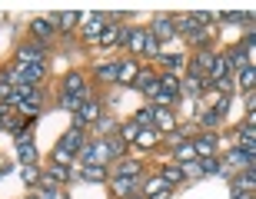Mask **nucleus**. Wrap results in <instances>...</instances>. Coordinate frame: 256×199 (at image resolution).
Wrapping results in <instances>:
<instances>
[{"label":"nucleus","mask_w":256,"mask_h":199,"mask_svg":"<svg viewBox=\"0 0 256 199\" xmlns=\"http://www.w3.org/2000/svg\"><path fill=\"white\" fill-rule=\"evenodd\" d=\"M84 130L80 126H70V130L60 136V143L54 146V163H60V166H66V163H74V156L80 153V146H84Z\"/></svg>","instance_id":"1"},{"label":"nucleus","mask_w":256,"mask_h":199,"mask_svg":"<svg viewBox=\"0 0 256 199\" xmlns=\"http://www.w3.org/2000/svg\"><path fill=\"white\" fill-rule=\"evenodd\" d=\"M80 23H84V40L96 43V40L104 37V30L110 27V17H106V13H84Z\"/></svg>","instance_id":"2"},{"label":"nucleus","mask_w":256,"mask_h":199,"mask_svg":"<svg viewBox=\"0 0 256 199\" xmlns=\"http://www.w3.org/2000/svg\"><path fill=\"white\" fill-rule=\"evenodd\" d=\"M47 60V47L44 43H24V47L17 50V63H44Z\"/></svg>","instance_id":"3"},{"label":"nucleus","mask_w":256,"mask_h":199,"mask_svg":"<svg viewBox=\"0 0 256 199\" xmlns=\"http://www.w3.org/2000/svg\"><path fill=\"white\" fill-rule=\"evenodd\" d=\"M133 86H136L146 100H153V96H156V90H160V86H156V73H153V70H136Z\"/></svg>","instance_id":"4"},{"label":"nucleus","mask_w":256,"mask_h":199,"mask_svg":"<svg viewBox=\"0 0 256 199\" xmlns=\"http://www.w3.org/2000/svg\"><path fill=\"white\" fill-rule=\"evenodd\" d=\"M96 120H100V103H96V100H86V103L74 113V126H80V130L90 126V123H96Z\"/></svg>","instance_id":"5"},{"label":"nucleus","mask_w":256,"mask_h":199,"mask_svg":"<svg viewBox=\"0 0 256 199\" xmlns=\"http://www.w3.org/2000/svg\"><path fill=\"white\" fill-rule=\"evenodd\" d=\"M153 40H173L176 37V27H173V17H166V13H160V17L153 20V27L146 30Z\"/></svg>","instance_id":"6"},{"label":"nucleus","mask_w":256,"mask_h":199,"mask_svg":"<svg viewBox=\"0 0 256 199\" xmlns=\"http://www.w3.org/2000/svg\"><path fill=\"white\" fill-rule=\"evenodd\" d=\"M124 176H136V180H140V176H143V166H140V160L120 156V160L114 163V180H124Z\"/></svg>","instance_id":"7"},{"label":"nucleus","mask_w":256,"mask_h":199,"mask_svg":"<svg viewBox=\"0 0 256 199\" xmlns=\"http://www.w3.org/2000/svg\"><path fill=\"white\" fill-rule=\"evenodd\" d=\"M17 153H20V163H24V166H37V146L27 140L24 130L17 133Z\"/></svg>","instance_id":"8"},{"label":"nucleus","mask_w":256,"mask_h":199,"mask_svg":"<svg viewBox=\"0 0 256 199\" xmlns=\"http://www.w3.org/2000/svg\"><path fill=\"white\" fill-rule=\"evenodd\" d=\"M193 150H196V160L213 156V153H216V133H203V136H196V140H193Z\"/></svg>","instance_id":"9"},{"label":"nucleus","mask_w":256,"mask_h":199,"mask_svg":"<svg viewBox=\"0 0 256 199\" xmlns=\"http://www.w3.org/2000/svg\"><path fill=\"white\" fill-rule=\"evenodd\" d=\"M153 130L156 133H173L176 130V120H173L170 110H156V106H153Z\"/></svg>","instance_id":"10"},{"label":"nucleus","mask_w":256,"mask_h":199,"mask_svg":"<svg viewBox=\"0 0 256 199\" xmlns=\"http://www.w3.org/2000/svg\"><path fill=\"white\" fill-rule=\"evenodd\" d=\"M203 90H206V76H200V73H190V76L180 83V93H183V96H200Z\"/></svg>","instance_id":"11"},{"label":"nucleus","mask_w":256,"mask_h":199,"mask_svg":"<svg viewBox=\"0 0 256 199\" xmlns=\"http://www.w3.org/2000/svg\"><path fill=\"white\" fill-rule=\"evenodd\" d=\"M30 33H34V40H37V43L50 40V37H54V20H47V17H37L34 23H30Z\"/></svg>","instance_id":"12"},{"label":"nucleus","mask_w":256,"mask_h":199,"mask_svg":"<svg viewBox=\"0 0 256 199\" xmlns=\"http://www.w3.org/2000/svg\"><path fill=\"white\" fill-rule=\"evenodd\" d=\"M173 156H176V166H186V163L196 160V150H193V140H183L173 146Z\"/></svg>","instance_id":"13"},{"label":"nucleus","mask_w":256,"mask_h":199,"mask_svg":"<svg viewBox=\"0 0 256 199\" xmlns=\"http://www.w3.org/2000/svg\"><path fill=\"white\" fill-rule=\"evenodd\" d=\"M213 63H216V53H210V50H200V53H196V63L190 66V73L206 76L210 70H213Z\"/></svg>","instance_id":"14"},{"label":"nucleus","mask_w":256,"mask_h":199,"mask_svg":"<svg viewBox=\"0 0 256 199\" xmlns=\"http://www.w3.org/2000/svg\"><path fill=\"white\" fill-rule=\"evenodd\" d=\"M226 163H233L236 170H256V156L253 153H243V150H233L226 156Z\"/></svg>","instance_id":"15"},{"label":"nucleus","mask_w":256,"mask_h":199,"mask_svg":"<svg viewBox=\"0 0 256 199\" xmlns=\"http://www.w3.org/2000/svg\"><path fill=\"white\" fill-rule=\"evenodd\" d=\"M136 146H143V150H153L156 143H160V133L153 130V126H143V130H136Z\"/></svg>","instance_id":"16"},{"label":"nucleus","mask_w":256,"mask_h":199,"mask_svg":"<svg viewBox=\"0 0 256 199\" xmlns=\"http://www.w3.org/2000/svg\"><path fill=\"white\" fill-rule=\"evenodd\" d=\"M223 60H226V66H236V70H246V66H253V57H250L243 47H236L233 53H226Z\"/></svg>","instance_id":"17"},{"label":"nucleus","mask_w":256,"mask_h":199,"mask_svg":"<svg viewBox=\"0 0 256 199\" xmlns=\"http://www.w3.org/2000/svg\"><path fill=\"white\" fill-rule=\"evenodd\" d=\"M86 100H90V93H86V90H84V93H70V96L60 93V106H64V110H70V113H76Z\"/></svg>","instance_id":"18"},{"label":"nucleus","mask_w":256,"mask_h":199,"mask_svg":"<svg viewBox=\"0 0 256 199\" xmlns=\"http://www.w3.org/2000/svg\"><path fill=\"white\" fill-rule=\"evenodd\" d=\"M86 86H84V76L80 73H66V80H64V86H60V93L64 96H70V93H84Z\"/></svg>","instance_id":"19"},{"label":"nucleus","mask_w":256,"mask_h":199,"mask_svg":"<svg viewBox=\"0 0 256 199\" xmlns=\"http://www.w3.org/2000/svg\"><path fill=\"white\" fill-rule=\"evenodd\" d=\"M160 180L166 183V186H176V183H183L186 176H183V166H163V170H160Z\"/></svg>","instance_id":"20"},{"label":"nucleus","mask_w":256,"mask_h":199,"mask_svg":"<svg viewBox=\"0 0 256 199\" xmlns=\"http://www.w3.org/2000/svg\"><path fill=\"white\" fill-rule=\"evenodd\" d=\"M80 176H84L86 183H106V176H110V173H106V166H84V170H80Z\"/></svg>","instance_id":"21"},{"label":"nucleus","mask_w":256,"mask_h":199,"mask_svg":"<svg viewBox=\"0 0 256 199\" xmlns=\"http://www.w3.org/2000/svg\"><path fill=\"white\" fill-rule=\"evenodd\" d=\"M0 130H14V133H20L17 116H14V106H4V103H0Z\"/></svg>","instance_id":"22"},{"label":"nucleus","mask_w":256,"mask_h":199,"mask_svg":"<svg viewBox=\"0 0 256 199\" xmlns=\"http://www.w3.org/2000/svg\"><path fill=\"white\" fill-rule=\"evenodd\" d=\"M136 186H140V180H136V176H124V180H114V193H116V196H130Z\"/></svg>","instance_id":"23"},{"label":"nucleus","mask_w":256,"mask_h":199,"mask_svg":"<svg viewBox=\"0 0 256 199\" xmlns=\"http://www.w3.org/2000/svg\"><path fill=\"white\" fill-rule=\"evenodd\" d=\"M136 76V60H120V73H116V83H133Z\"/></svg>","instance_id":"24"},{"label":"nucleus","mask_w":256,"mask_h":199,"mask_svg":"<svg viewBox=\"0 0 256 199\" xmlns=\"http://www.w3.org/2000/svg\"><path fill=\"white\" fill-rule=\"evenodd\" d=\"M253 180H256V170H243L236 180H233V190H240V193H243V190L253 193Z\"/></svg>","instance_id":"25"},{"label":"nucleus","mask_w":256,"mask_h":199,"mask_svg":"<svg viewBox=\"0 0 256 199\" xmlns=\"http://www.w3.org/2000/svg\"><path fill=\"white\" fill-rule=\"evenodd\" d=\"M116 73H120V60H114V63H104V66H96V76H100L104 83H110V80L116 83Z\"/></svg>","instance_id":"26"},{"label":"nucleus","mask_w":256,"mask_h":199,"mask_svg":"<svg viewBox=\"0 0 256 199\" xmlns=\"http://www.w3.org/2000/svg\"><path fill=\"white\" fill-rule=\"evenodd\" d=\"M200 123L206 126V133H213V130H216V126H220V123H223V113H220L216 106H213V110H206V113L200 116Z\"/></svg>","instance_id":"27"},{"label":"nucleus","mask_w":256,"mask_h":199,"mask_svg":"<svg viewBox=\"0 0 256 199\" xmlns=\"http://www.w3.org/2000/svg\"><path fill=\"white\" fill-rule=\"evenodd\" d=\"M104 140H106V146H110V156H114V160H120L126 153V143L120 140V136H104Z\"/></svg>","instance_id":"28"},{"label":"nucleus","mask_w":256,"mask_h":199,"mask_svg":"<svg viewBox=\"0 0 256 199\" xmlns=\"http://www.w3.org/2000/svg\"><path fill=\"white\" fill-rule=\"evenodd\" d=\"M57 23H60V30H74L76 23H80V13H74V10H64L57 17Z\"/></svg>","instance_id":"29"},{"label":"nucleus","mask_w":256,"mask_h":199,"mask_svg":"<svg viewBox=\"0 0 256 199\" xmlns=\"http://www.w3.org/2000/svg\"><path fill=\"white\" fill-rule=\"evenodd\" d=\"M253 83H256V70H253V66L240 70V86H243L246 93H253Z\"/></svg>","instance_id":"30"},{"label":"nucleus","mask_w":256,"mask_h":199,"mask_svg":"<svg viewBox=\"0 0 256 199\" xmlns=\"http://www.w3.org/2000/svg\"><path fill=\"white\" fill-rule=\"evenodd\" d=\"M133 123H136V130H143V126H153V106H143L140 113L133 116Z\"/></svg>","instance_id":"31"},{"label":"nucleus","mask_w":256,"mask_h":199,"mask_svg":"<svg viewBox=\"0 0 256 199\" xmlns=\"http://www.w3.org/2000/svg\"><path fill=\"white\" fill-rule=\"evenodd\" d=\"M220 170H223V166H220L213 156H206V160H196V173H200V176H203V173H220Z\"/></svg>","instance_id":"32"},{"label":"nucleus","mask_w":256,"mask_h":199,"mask_svg":"<svg viewBox=\"0 0 256 199\" xmlns=\"http://www.w3.org/2000/svg\"><path fill=\"white\" fill-rule=\"evenodd\" d=\"M143 190H146V193H143V196H153V193H163V190H170V186H166V183H163L160 176H153V180L146 183V186H143Z\"/></svg>","instance_id":"33"},{"label":"nucleus","mask_w":256,"mask_h":199,"mask_svg":"<svg viewBox=\"0 0 256 199\" xmlns=\"http://www.w3.org/2000/svg\"><path fill=\"white\" fill-rule=\"evenodd\" d=\"M50 180H54V183H66V180H70V170H66V166H60V163H54V166H50Z\"/></svg>","instance_id":"34"},{"label":"nucleus","mask_w":256,"mask_h":199,"mask_svg":"<svg viewBox=\"0 0 256 199\" xmlns=\"http://www.w3.org/2000/svg\"><path fill=\"white\" fill-rule=\"evenodd\" d=\"M116 37H120V30H116V27H106V30H104V37L96 40V43H104V47H114Z\"/></svg>","instance_id":"35"},{"label":"nucleus","mask_w":256,"mask_h":199,"mask_svg":"<svg viewBox=\"0 0 256 199\" xmlns=\"http://www.w3.org/2000/svg\"><path fill=\"white\" fill-rule=\"evenodd\" d=\"M143 53H146V57H160V40H153L150 33H146V43H143Z\"/></svg>","instance_id":"36"},{"label":"nucleus","mask_w":256,"mask_h":199,"mask_svg":"<svg viewBox=\"0 0 256 199\" xmlns=\"http://www.w3.org/2000/svg\"><path fill=\"white\" fill-rule=\"evenodd\" d=\"M120 140H124V143H133V140H136V123H126L124 130H120Z\"/></svg>","instance_id":"37"},{"label":"nucleus","mask_w":256,"mask_h":199,"mask_svg":"<svg viewBox=\"0 0 256 199\" xmlns=\"http://www.w3.org/2000/svg\"><path fill=\"white\" fill-rule=\"evenodd\" d=\"M20 176H24V180H27V183H37V180H40L37 166H24V173H20Z\"/></svg>","instance_id":"38"},{"label":"nucleus","mask_w":256,"mask_h":199,"mask_svg":"<svg viewBox=\"0 0 256 199\" xmlns=\"http://www.w3.org/2000/svg\"><path fill=\"white\" fill-rule=\"evenodd\" d=\"M160 60H163L166 66H170V70H176V66L183 63V57H180V53H173V57H160Z\"/></svg>","instance_id":"39"},{"label":"nucleus","mask_w":256,"mask_h":199,"mask_svg":"<svg viewBox=\"0 0 256 199\" xmlns=\"http://www.w3.org/2000/svg\"><path fill=\"white\" fill-rule=\"evenodd\" d=\"M96 123H100V130H104V133H114L116 130V120H104V116H100Z\"/></svg>","instance_id":"40"},{"label":"nucleus","mask_w":256,"mask_h":199,"mask_svg":"<svg viewBox=\"0 0 256 199\" xmlns=\"http://www.w3.org/2000/svg\"><path fill=\"white\" fill-rule=\"evenodd\" d=\"M146 199H170V190H163V193H153V196H146Z\"/></svg>","instance_id":"41"},{"label":"nucleus","mask_w":256,"mask_h":199,"mask_svg":"<svg viewBox=\"0 0 256 199\" xmlns=\"http://www.w3.org/2000/svg\"><path fill=\"white\" fill-rule=\"evenodd\" d=\"M233 199H253L250 193H240V190H233Z\"/></svg>","instance_id":"42"},{"label":"nucleus","mask_w":256,"mask_h":199,"mask_svg":"<svg viewBox=\"0 0 256 199\" xmlns=\"http://www.w3.org/2000/svg\"><path fill=\"white\" fill-rule=\"evenodd\" d=\"M130 199H146V196H143V193H140V196H130Z\"/></svg>","instance_id":"43"},{"label":"nucleus","mask_w":256,"mask_h":199,"mask_svg":"<svg viewBox=\"0 0 256 199\" xmlns=\"http://www.w3.org/2000/svg\"><path fill=\"white\" fill-rule=\"evenodd\" d=\"M27 199H37V196H34V193H30V196H27Z\"/></svg>","instance_id":"44"},{"label":"nucleus","mask_w":256,"mask_h":199,"mask_svg":"<svg viewBox=\"0 0 256 199\" xmlns=\"http://www.w3.org/2000/svg\"><path fill=\"white\" fill-rule=\"evenodd\" d=\"M60 199H66V196H60Z\"/></svg>","instance_id":"45"}]
</instances>
